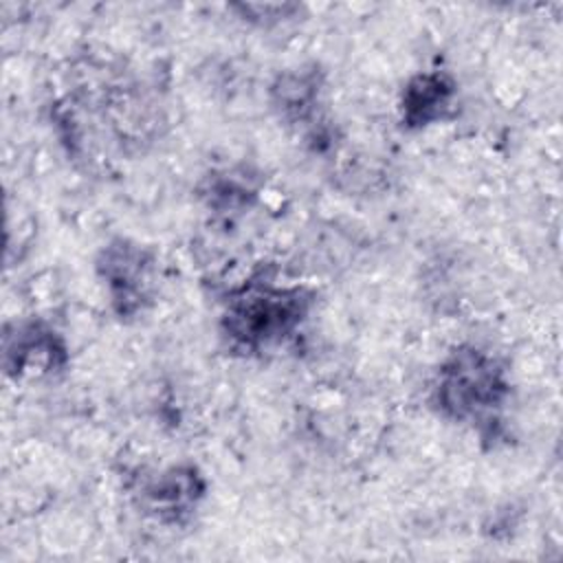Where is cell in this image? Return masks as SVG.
Masks as SVG:
<instances>
[{
  "label": "cell",
  "instance_id": "2",
  "mask_svg": "<svg viewBox=\"0 0 563 563\" xmlns=\"http://www.w3.org/2000/svg\"><path fill=\"white\" fill-rule=\"evenodd\" d=\"M508 396L506 372L499 361L479 347H457L440 367L433 400L457 422L493 420Z\"/></svg>",
  "mask_w": 563,
  "mask_h": 563
},
{
  "label": "cell",
  "instance_id": "6",
  "mask_svg": "<svg viewBox=\"0 0 563 563\" xmlns=\"http://www.w3.org/2000/svg\"><path fill=\"white\" fill-rule=\"evenodd\" d=\"M455 84L444 73H424L413 77L402 95V119L409 128H422L440 121L451 108Z\"/></svg>",
  "mask_w": 563,
  "mask_h": 563
},
{
  "label": "cell",
  "instance_id": "4",
  "mask_svg": "<svg viewBox=\"0 0 563 563\" xmlns=\"http://www.w3.org/2000/svg\"><path fill=\"white\" fill-rule=\"evenodd\" d=\"M66 361V347L57 332L40 323L15 325V334H7L4 365L13 376L29 372H51Z\"/></svg>",
  "mask_w": 563,
  "mask_h": 563
},
{
  "label": "cell",
  "instance_id": "1",
  "mask_svg": "<svg viewBox=\"0 0 563 563\" xmlns=\"http://www.w3.org/2000/svg\"><path fill=\"white\" fill-rule=\"evenodd\" d=\"M308 299L299 288L251 282L235 292L222 314L229 343L242 352H260L284 341L303 321Z\"/></svg>",
  "mask_w": 563,
  "mask_h": 563
},
{
  "label": "cell",
  "instance_id": "5",
  "mask_svg": "<svg viewBox=\"0 0 563 563\" xmlns=\"http://www.w3.org/2000/svg\"><path fill=\"white\" fill-rule=\"evenodd\" d=\"M202 493L205 482L194 466H172L147 486L145 497L156 519L165 523H180L198 506Z\"/></svg>",
  "mask_w": 563,
  "mask_h": 563
},
{
  "label": "cell",
  "instance_id": "7",
  "mask_svg": "<svg viewBox=\"0 0 563 563\" xmlns=\"http://www.w3.org/2000/svg\"><path fill=\"white\" fill-rule=\"evenodd\" d=\"M273 90L277 108L292 119H306L312 112L319 92L314 73H286Z\"/></svg>",
  "mask_w": 563,
  "mask_h": 563
},
{
  "label": "cell",
  "instance_id": "3",
  "mask_svg": "<svg viewBox=\"0 0 563 563\" xmlns=\"http://www.w3.org/2000/svg\"><path fill=\"white\" fill-rule=\"evenodd\" d=\"M99 271L106 282L114 312L121 319L136 317L152 301L154 260L134 242H110L99 260Z\"/></svg>",
  "mask_w": 563,
  "mask_h": 563
}]
</instances>
